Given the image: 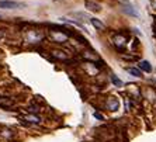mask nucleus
Returning <instances> with one entry per match:
<instances>
[{
    "label": "nucleus",
    "mask_w": 156,
    "mask_h": 142,
    "mask_svg": "<svg viewBox=\"0 0 156 142\" xmlns=\"http://www.w3.org/2000/svg\"><path fill=\"white\" fill-rule=\"evenodd\" d=\"M84 6H86L87 10L94 11V13H98V11L101 10V6H100L98 3H96V2H91V0H86V3H84Z\"/></svg>",
    "instance_id": "obj_1"
},
{
    "label": "nucleus",
    "mask_w": 156,
    "mask_h": 142,
    "mask_svg": "<svg viewBox=\"0 0 156 142\" xmlns=\"http://www.w3.org/2000/svg\"><path fill=\"white\" fill-rule=\"evenodd\" d=\"M21 3H17V2H0V9H18L21 7Z\"/></svg>",
    "instance_id": "obj_2"
},
{
    "label": "nucleus",
    "mask_w": 156,
    "mask_h": 142,
    "mask_svg": "<svg viewBox=\"0 0 156 142\" xmlns=\"http://www.w3.org/2000/svg\"><path fill=\"white\" fill-rule=\"evenodd\" d=\"M107 107H108V110H111V111H115V110H118V107H120V103H118L117 98L113 97L107 101Z\"/></svg>",
    "instance_id": "obj_3"
},
{
    "label": "nucleus",
    "mask_w": 156,
    "mask_h": 142,
    "mask_svg": "<svg viewBox=\"0 0 156 142\" xmlns=\"http://www.w3.org/2000/svg\"><path fill=\"white\" fill-rule=\"evenodd\" d=\"M90 23L93 24V27H94V28H97V30H104L105 28L104 24H103L100 20H97V18H90Z\"/></svg>",
    "instance_id": "obj_4"
},
{
    "label": "nucleus",
    "mask_w": 156,
    "mask_h": 142,
    "mask_svg": "<svg viewBox=\"0 0 156 142\" xmlns=\"http://www.w3.org/2000/svg\"><path fill=\"white\" fill-rule=\"evenodd\" d=\"M24 121H28V122H31V124H40V117L34 115V114H31V115H27L26 118H24Z\"/></svg>",
    "instance_id": "obj_5"
},
{
    "label": "nucleus",
    "mask_w": 156,
    "mask_h": 142,
    "mask_svg": "<svg viewBox=\"0 0 156 142\" xmlns=\"http://www.w3.org/2000/svg\"><path fill=\"white\" fill-rule=\"evenodd\" d=\"M139 69H142V70H145V72H151L152 70V66L149 65V62L148 61H142V62H139Z\"/></svg>",
    "instance_id": "obj_6"
},
{
    "label": "nucleus",
    "mask_w": 156,
    "mask_h": 142,
    "mask_svg": "<svg viewBox=\"0 0 156 142\" xmlns=\"http://www.w3.org/2000/svg\"><path fill=\"white\" fill-rule=\"evenodd\" d=\"M128 72H129L131 75H132V76H136V77H141V76H142L141 70L135 69V68H129V69H128Z\"/></svg>",
    "instance_id": "obj_7"
},
{
    "label": "nucleus",
    "mask_w": 156,
    "mask_h": 142,
    "mask_svg": "<svg viewBox=\"0 0 156 142\" xmlns=\"http://www.w3.org/2000/svg\"><path fill=\"white\" fill-rule=\"evenodd\" d=\"M124 11H125V13H128V14H131V16H136V11L132 10V7H131V6L125 7V9H124Z\"/></svg>",
    "instance_id": "obj_8"
},
{
    "label": "nucleus",
    "mask_w": 156,
    "mask_h": 142,
    "mask_svg": "<svg viewBox=\"0 0 156 142\" xmlns=\"http://www.w3.org/2000/svg\"><path fill=\"white\" fill-rule=\"evenodd\" d=\"M111 80L114 82V84H115V86H122V82H121L120 79H117L115 76H111Z\"/></svg>",
    "instance_id": "obj_9"
},
{
    "label": "nucleus",
    "mask_w": 156,
    "mask_h": 142,
    "mask_svg": "<svg viewBox=\"0 0 156 142\" xmlns=\"http://www.w3.org/2000/svg\"><path fill=\"white\" fill-rule=\"evenodd\" d=\"M28 111L30 113H37V111H40V110H38L37 106H31V107H28Z\"/></svg>",
    "instance_id": "obj_10"
},
{
    "label": "nucleus",
    "mask_w": 156,
    "mask_h": 142,
    "mask_svg": "<svg viewBox=\"0 0 156 142\" xmlns=\"http://www.w3.org/2000/svg\"><path fill=\"white\" fill-rule=\"evenodd\" d=\"M94 117L96 118H98V120H103V115L101 114H98V113H94Z\"/></svg>",
    "instance_id": "obj_11"
},
{
    "label": "nucleus",
    "mask_w": 156,
    "mask_h": 142,
    "mask_svg": "<svg viewBox=\"0 0 156 142\" xmlns=\"http://www.w3.org/2000/svg\"><path fill=\"white\" fill-rule=\"evenodd\" d=\"M0 101H2V97H0Z\"/></svg>",
    "instance_id": "obj_12"
}]
</instances>
